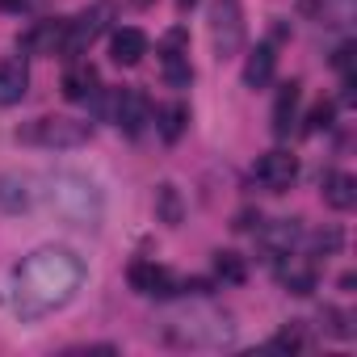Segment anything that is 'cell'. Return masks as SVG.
<instances>
[{"mask_svg": "<svg viewBox=\"0 0 357 357\" xmlns=\"http://www.w3.org/2000/svg\"><path fill=\"white\" fill-rule=\"evenodd\" d=\"M17 139L22 143H34V147H80V143L93 139V126L80 122V118L55 114V118H34L30 126L17 130Z\"/></svg>", "mask_w": 357, "mask_h": 357, "instance_id": "6da1fadb", "label": "cell"}, {"mask_svg": "<svg viewBox=\"0 0 357 357\" xmlns=\"http://www.w3.org/2000/svg\"><path fill=\"white\" fill-rule=\"evenodd\" d=\"M206 26H211V43H215V55L219 59H231L244 51V5L240 0H215L211 13H206Z\"/></svg>", "mask_w": 357, "mask_h": 357, "instance_id": "7a4b0ae2", "label": "cell"}, {"mask_svg": "<svg viewBox=\"0 0 357 357\" xmlns=\"http://www.w3.org/2000/svg\"><path fill=\"white\" fill-rule=\"evenodd\" d=\"M114 13H118V5L114 0H97L93 9H84L76 22H68V34H63V47H59V55L63 59H80L105 30H109V22H114Z\"/></svg>", "mask_w": 357, "mask_h": 357, "instance_id": "3957f363", "label": "cell"}, {"mask_svg": "<svg viewBox=\"0 0 357 357\" xmlns=\"http://www.w3.org/2000/svg\"><path fill=\"white\" fill-rule=\"evenodd\" d=\"M126 282H130L135 294H151V298H168V294H181L185 290L181 278H176L172 269H164V265H155V261H135L126 269Z\"/></svg>", "mask_w": 357, "mask_h": 357, "instance_id": "277c9868", "label": "cell"}, {"mask_svg": "<svg viewBox=\"0 0 357 357\" xmlns=\"http://www.w3.org/2000/svg\"><path fill=\"white\" fill-rule=\"evenodd\" d=\"M252 176H257L265 190L282 194V190H290V181L298 176V155H290V151H265V155L257 160Z\"/></svg>", "mask_w": 357, "mask_h": 357, "instance_id": "5b68a950", "label": "cell"}, {"mask_svg": "<svg viewBox=\"0 0 357 357\" xmlns=\"http://www.w3.org/2000/svg\"><path fill=\"white\" fill-rule=\"evenodd\" d=\"M114 122L126 130V135H143V126L151 122V101L143 89H122L118 93V105H114Z\"/></svg>", "mask_w": 357, "mask_h": 357, "instance_id": "8992f818", "label": "cell"}, {"mask_svg": "<svg viewBox=\"0 0 357 357\" xmlns=\"http://www.w3.org/2000/svg\"><path fill=\"white\" fill-rule=\"evenodd\" d=\"M63 34H68V22H38L30 34H22L17 38V47L22 51H30V55H59V47H63Z\"/></svg>", "mask_w": 357, "mask_h": 357, "instance_id": "52a82bcc", "label": "cell"}, {"mask_svg": "<svg viewBox=\"0 0 357 357\" xmlns=\"http://www.w3.org/2000/svg\"><path fill=\"white\" fill-rule=\"evenodd\" d=\"M30 89V68L26 59H5L0 63V109L5 105H17Z\"/></svg>", "mask_w": 357, "mask_h": 357, "instance_id": "ba28073f", "label": "cell"}, {"mask_svg": "<svg viewBox=\"0 0 357 357\" xmlns=\"http://www.w3.org/2000/svg\"><path fill=\"white\" fill-rule=\"evenodd\" d=\"M109 55H114V63L135 68V63L147 55V34L135 30V26H122V30L114 34V43H109Z\"/></svg>", "mask_w": 357, "mask_h": 357, "instance_id": "9c48e42d", "label": "cell"}, {"mask_svg": "<svg viewBox=\"0 0 357 357\" xmlns=\"http://www.w3.org/2000/svg\"><path fill=\"white\" fill-rule=\"evenodd\" d=\"M273 68H278L273 47H269V43L252 47V51H248V59H244V84H248V89H265V84L273 80Z\"/></svg>", "mask_w": 357, "mask_h": 357, "instance_id": "30bf717a", "label": "cell"}, {"mask_svg": "<svg viewBox=\"0 0 357 357\" xmlns=\"http://www.w3.org/2000/svg\"><path fill=\"white\" fill-rule=\"evenodd\" d=\"M97 93V68L84 59H72V68L63 72V97L68 101H89Z\"/></svg>", "mask_w": 357, "mask_h": 357, "instance_id": "8fae6325", "label": "cell"}, {"mask_svg": "<svg viewBox=\"0 0 357 357\" xmlns=\"http://www.w3.org/2000/svg\"><path fill=\"white\" fill-rule=\"evenodd\" d=\"M324 202L332 206V211H353V202H357V181L349 172H324Z\"/></svg>", "mask_w": 357, "mask_h": 357, "instance_id": "7c38bea8", "label": "cell"}, {"mask_svg": "<svg viewBox=\"0 0 357 357\" xmlns=\"http://www.w3.org/2000/svg\"><path fill=\"white\" fill-rule=\"evenodd\" d=\"M298 97H303L298 80H286V84L278 89V101H273V135H278V139L290 135V122H294V114H298Z\"/></svg>", "mask_w": 357, "mask_h": 357, "instance_id": "4fadbf2b", "label": "cell"}, {"mask_svg": "<svg viewBox=\"0 0 357 357\" xmlns=\"http://www.w3.org/2000/svg\"><path fill=\"white\" fill-rule=\"evenodd\" d=\"M298 240V219H282L278 227H269L265 236H261V244H265V252H269V261H278V257H290V244Z\"/></svg>", "mask_w": 357, "mask_h": 357, "instance_id": "5bb4252c", "label": "cell"}, {"mask_svg": "<svg viewBox=\"0 0 357 357\" xmlns=\"http://www.w3.org/2000/svg\"><path fill=\"white\" fill-rule=\"evenodd\" d=\"M155 122H160L164 143H176V139L185 135V126H190V105H185V101H172V105H164V109L155 114Z\"/></svg>", "mask_w": 357, "mask_h": 357, "instance_id": "9a60e30c", "label": "cell"}, {"mask_svg": "<svg viewBox=\"0 0 357 357\" xmlns=\"http://www.w3.org/2000/svg\"><path fill=\"white\" fill-rule=\"evenodd\" d=\"M278 273H282V282H286L290 294H311V290H315V269H311V265H294V261H290V265H282Z\"/></svg>", "mask_w": 357, "mask_h": 357, "instance_id": "2e32d148", "label": "cell"}, {"mask_svg": "<svg viewBox=\"0 0 357 357\" xmlns=\"http://www.w3.org/2000/svg\"><path fill=\"white\" fill-rule=\"evenodd\" d=\"M215 273H219L223 282L240 286V282L248 278V265H244V257H240V252H215Z\"/></svg>", "mask_w": 357, "mask_h": 357, "instance_id": "e0dca14e", "label": "cell"}, {"mask_svg": "<svg viewBox=\"0 0 357 357\" xmlns=\"http://www.w3.org/2000/svg\"><path fill=\"white\" fill-rule=\"evenodd\" d=\"M155 206H160V219H164V223H172V227L181 223V198H176V190H172L168 181L155 190Z\"/></svg>", "mask_w": 357, "mask_h": 357, "instance_id": "ac0fdd59", "label": "cell"}, {"mask_svg": "<svg viewBox=\"0 0 357 357\" xmlns=\"http://www.w3.org/2000/svg\"><path fill=\"white\" fill-rule=\"evenodd\" d=\"M164 76H168V84L185 89V84L194 80V68H190V59H185V55H176V59H164Z\"/></svg>", "mask_w": 357, "mask_h": 357, "instance_id": "d6986e66", "label": "cell"}, {"mask_svg": "<svg viewBox=\"0 0 357 357\" xmlns=\"http://www.w3.org/2000/svg\"><path fill=\"white\" fill-rule=\"evenodd\" d=\"M332 118H336V105H332V101H319V105H311V114H307V130H311V135H315V130H328Z\"/></svg>", "mask_w": 357, "mask_h": 357, "instance_id": "ffe728a7", "label": "cell"}, {"mask_svg": "<svg viewBox=\"0 0 357 357\" xmlns=\"http://www.w3.org/2000/svg\"><path fill=\"white\" fill-rule=\"evenodd\" d=\"M269 349H282V353H298V349H307V336H303V328L294 324V328H286V332H278Z\"/></svg>", "mask_w": 357, "mask_h": 357, "instance_id": "44dd1931", "label": "cell"}, {"mask_svg": "<svg viewBox=\"0 0 357 357\" xmlns=\"http://www.w3.org/2000/svg\"><path fill=\"white\" fill-rule=\"evenodd\" d=\"M340 248V231H319L315 236V252H336Z\"/></svg>", "mask_w": 357, "mask_h": 357, "instance_id": "7402d4cb", "label": "cell"}, {"mask_svg": "<svg viewBox=\"0 0 357 357\" xmlns=\"http://www.w3.org/2000/svg\"><path fill=\"white\" fill-rule=\"evenodd\" d=\"M0 9H26V0H0Z\"/></svg>", "mask_w": 357, "mask_h": 357, "instance_id": "603a6c76", "label": "cell"}, {"mask_svg": "<svg viewBox=\"0 0 357 357\" xmlns=\"http://www.w3.org/2000/svg\"><path fill=\"white\" fill-rule=\"evenodd\" d=\"M194 5H198V0H176V9H181V13H190Z\"/></svg>", "mask_w": 357, "mask_h": 357, "instance_id": "cb8c5ba5", "label": "cell"}, {"mask_svg": "<svg viewBox=\"0 0 357 357\" xmlns=\"http://www.w3.org/2000/svg\"><path fill=\"white\" fill-rule=\"evenodd\" d=\"M139 5H147V0H139Z\"/></svg>", "mask_w": 357, "mask_h": 357, "instance_id": "d4e9b609", "label": "cell"}]
</instances>
